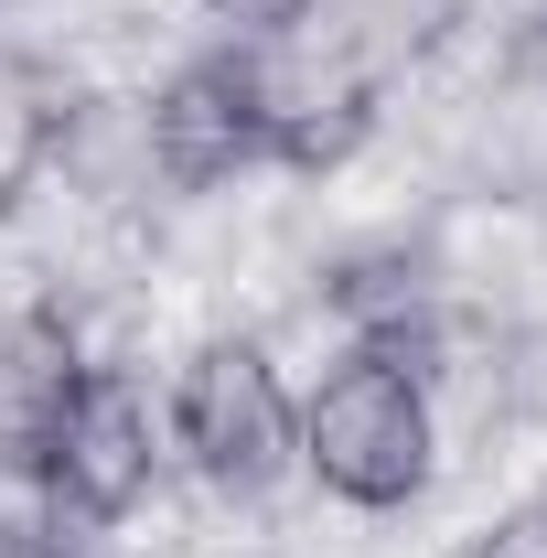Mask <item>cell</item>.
<instances>
[{"mask_svg": "<svg viewBox=\"0 0 547 558\" xmlns=\"http://www.w3.org/2000/svg\"><path fill=\"white\" fill-rule=\"evenodd\" d=\"M429 451H440L429 387H418V365H398V354L354 344L333 376L312 387V409H301V462L323 473V494L376 505V515L429 494Z\"/></svg>", "mask_w": 547, "mask_h": 558, "instance_id": "6da1fadb", "label": "cell"}, {"mask_svg": "<svg viewBox=\"0 0 547 558\" xmlns=\"http://www.w3.org/2000/svg\"><path fill=\"white\" fill-rule=\"evenodd\" d=\"M172 440L194 451V473L215 494H269L301 462V409L247 333H215V344H194L183 387H172Z\"/></svg>", "mask_w": 547, "mask_h": 558, "instance_id": "7a4b0ae2", "label": "cell"}, {"mask_svg": "<svg viewBox=\"0 0 547 558\" xmlns=\"http://www.w3.org/2000/svg\"><path fill=\"white\" fill-rule=\"evenodd\" d=\"M139 140H150V172L205 194V183H236L247 161H269V108H258V54H194L150 108H139Z\"/></svg>", "mask_w": 547, "mask_h": 558, "instance_id": "3957f363", "label": "cell"}, {"mask_svg": "<svg viewBox=\"0 0 547 558\" xmlns=\"http://www.w3.org/2000/svg\"><path fill=\"white\" fill-rule=\"evenodd\" d=\"M150 473H161L150 387H139V376H108V365H86L65 429H54V451H44V484L65 494L86 526H119L139 494H150Z\"/></svg>", "mask_w": 547, "mask_h": 558, "instance_id": "277c9868", "label": "cell"}, {"mask_svg": "<svg viewBox=\"0 0 547 558\" xmlns=\"http://www.w3.org/2000/svg\"><path fill=\"white\" fill-rule=\"evenodd\" d=\"M247 54H258L269 161H301V172H323V161H343V150L365 140V119H376V86L343 65V54H323L301 22H290V33H269V44H247Z\"/></svg>", "mask_w": 547, "mask_h": 558, "instance_id": "5b68a950", "label": "cell"}, {"mask_svg": "<svg viewBox=\"0 0 547 558\" xmlns=\"http://www.w3.org/2000/svg\"><path fill=\"white\" fill-rule=\"evenodd\" d=\"M75 387H86V354H75L65 312L54 301H0V462L44 473Z\"/></svg>", "mask_w": 547, "mask_h": 558, "instance_id": "8992f818", "label": "cell"}, {"mask_svg": "<svg viewBox=\"0 0 547 558\" xmlns=\"http://www.w3.org/2000/svg\"><path fill=\"white\" fill-rule=\"evenodd\" d=\"M451 22H462V0H301V33H312L323 54H343L365 86L429 65V54L451 44Z\"/></svg>", "mask_w": 547, "mask_h": 558, "instance_id": "52a82bcc", "label": "cell"}, {"mask_svg": "<svg viewBox=\"0 0 547 558\" xmlns=\"http://www.w3.org/2000/svg\"><path fill=\"white\" fill-rule=\"evenodd\" d=\"M54 130H65V119H54V86L22 65V54H0V205L54 161Z\"/></svg>", "mask_w": 547, "mask_h": 558, "instance_id": "ba28073f", "label": "cell"}, {"mask_svg": "<svg viewBox=\"0 0 547 558\" xmlns=\"http://www.w3.org/2000/svg\"><path fill=\"white\" fill-rule=\"evenodd\" d=\"M215 22H236V44H269V33H290L301 22V0H205Z\"/></svg>", "mask_w": 547, "mask_h": 558, "instance_id": "9c48e42d", "label": "cell"}, {"mask_svg": "<svg viewBox=\"0 0 547 558\" xmlns=\"http://www.w3.org/2000/svg\"><path fill=\"white\" fill-rule=\"evenodd\" d=\"M473 558H547V505H515V515H505Z\"/></svg>", "mask_w": 547, "mask_h": 558, "instance_id": "30bf717a", "label": "cell"}]
</instances>
